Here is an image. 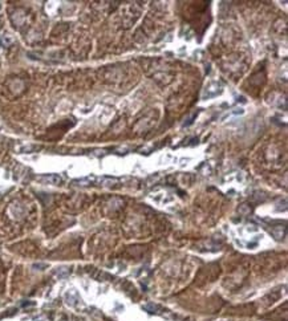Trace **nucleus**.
<instances>
[{"mask_svg": "<svg viewBox=\"0 0 288 321\" xmlns=\"http://www.w3.org/2000/svg\"><path fill=\"white\" fill-rule=\"evenodd\" d=\"M39 179L43 181V182H47V183H49V185H59L61 182V178L59 175H55V174H52V175H45V177H40Z\"/></svg>", "mask_w": 288, "mask_h": 321, "instance_id": "f257e3e1", "label": "nucleus"}]
</instances>
